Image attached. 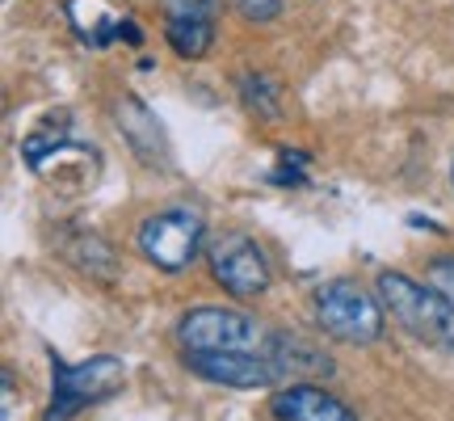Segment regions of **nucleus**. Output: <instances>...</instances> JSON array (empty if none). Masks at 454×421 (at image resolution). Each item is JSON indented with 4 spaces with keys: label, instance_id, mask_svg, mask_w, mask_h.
Masks as SVG:
<instances>
[{
    "label": "nucleus",
    "instance_id": "obj_1",
    "mask_svg": "<svg viewBox=\"0 0 454 421\" xmlns=\"http://www.w3.org/2000/svg\"><path fill=\"white\" fill-rule=\"evenodd\" d=\"M374 291L383 299V308L391 312V321L412 341L434 346V350H454V308L434 287H421L400 270H383L374 278Z\"/></svg>",
    "mask_w": 454,
    "mask_h": 421
},
{
    "label": "nucleus",
    "instance_id": "obj_2",
    "mask_svg": "<svg viewBox=\"0 0 454 421\" xmlns=\"http://www.w3.org/2000/svg\"><path fill=\"white\" fill-rule=\"evenodd\" d=\"M122 384H127V367L114 354L84 358V362L51 358V409L43 421H72L84 405L114 396Z\"/></svg>",
    "mask_w": 454,
    "mask_h": 421
},
{
    "label": "nucleus",
    "instance_id": "obj_3",
    "mask_svg": "<svg viewBox=\"0 0 454 421\" xmlns=\"http://www.w3.org/2000/svg\"><path fill=\"white\" fill-rule=\"evenodd\" d=\"M383 299L354 278H333L316 291V321L345 346H374L383 338Z\"/></svg>",
    "mask_w": 454,
    "mask_h": 421
},
{
    "label": "nucleus",
    "instance_id": "obj_4",
    "mask_svg": "<svg viewBox=\"0 0 454 421\" xmlns=\"http://www.w3.org/2000/svg\"><path fill=\"white\" fill-rule=\"evenodd\" d=\"M202 241H207V224L190 207L156 210V215H147L144 224H139V253L160 274L190 270L198 261V253H202Z\"/></svg>",
    "mask_w": 454,
    "mask_h": 421
},
{
    "label": "nucleus",
    "instance_id": "obj_5",
    "mask_svg": "<svg viewBox=\"0 0 454 421\" xmlns=\"http://www.w3.org/2000/svg\"><path fill=\"white\" fill-rule=\"evenodd\" d=\"M181 350H253V354H270L274 333L236 308H190L177 321Z\"/></svg>",
    "mask_w": 454,
    "mask_h": 421
},
{
    "label": "nucleus",
    "instance_id": "obj_6",
    "mask_svg": "<svg viewBox=\"0 0 454 421\" xmlns=\"http://www.w3.org/2000/svg\"><path fill=\"white\" fill-rule=\"evenodd\" d=\"M207 261H211L215 282H219L227 295H236V299H257V295H265L270 282H274L261 244L253 241V236H244V232L219 236V241L211 244Z\"/></svg>",
    "mask_w": 454,
    "mask_h": 421
},
{
    "label": "nucleus",
    "instance_id": "obj_7",
    "mask_svg": "<svg viewBox=\"0 0 454 421\" xmlns=\"http://www.w3.org/2000/svg\"><path fill=\"white\" fill-rule=\"evenodd\" d=\"M185 367L223 388H270L278 379L274 358L253 350H185Z\"/></svg>",
    "mask_w": 454,
    "mask_h": 421
},
{
    "label": "nucleus",
    "instance_id": "obj_8",
    "mask_svg": "<svg viewBox=\"0 0 454 421\" xmlns=\"http://www.w3.org/2000/svg\"><path fill=\"white\" fill-rule=\"evenodd\" d=\"M215 13H219V0H160L168 47L181 60H202L215 43Z\"/></svg>",
    "mask_w": 454,
    "mask_h": 421
},
{
    "label": "nucleus",
    "instance_id": "obj_9",
    "mask_svg": "<svg viewBox=\"0 0 454 421\" xmlns=\"http://www.w3.org/2000/svg\"><path fill=\"white\" fill-rule=\"evenodd\" d=\"M278 421H357V413L340 396L325 392L320 384H291L270 401Z\"/></svg>",
    "mask_w": 454,
    "mask_h": 421
},
{
    "label": "nucleus",
    "instance_id": "obj_10",
    "mask_svg": "<svg viewBox=\"0 0 454 421\" xmlns=\"http://www.w3.org/2000/svg\"><path fill=\"white\" fill-rule=\"evenodd\" d=\"M118 131L127 135V144L135 147V156H144V164H164L168 147H164V135H160V123L156 114L147 110L144 101H118Z\"/></svg>",
    "mask_w": 454,
    "mask_h": 421
},
{
    "label": "nucleus",
    "instance_id": "obj_11",
    "mask_svg": "<svg viewBox=\"0 0 454 421\" xmlns=\"http://www.w3.org/2000/svg\"><path fill=\"white\" fill-rule=\"evenodd\" d=\"M59 253H64L76 270H84L89 278H114V270H118V258H114V249L106 241H101L98 232H72V236H64L59 241Z\"/></svg>",
    "mask_w": 454,
    "mask_h": 421
},
{
    "label": "nucleus",
    "instance_id": "obj_12",
    "mask_svg": "<svg viewBox=\"0 0 454 421\" xmlns=\"http://www.w3.org/2000/svg\"><path fill=\"white\" fill-rule=\"evenodd\" d=\"M240 98L244 106L253 114H261V118H274L278 114V84L270 81V76H240Z\"/></svg>",
    "mask_w": 454,
    "mask_h": 421
},
{
    "label": "nucleus",
    "instance_id": "obj_13",
    "mask_svg": "<svg viewBox=\"0 0 454 421\" xmlns=\"http://www.w3.org/2000/svg\"><path fill=\"white\" fill-rule=\"evenodd\" d=\"M429 287L454 308V258H434L429 261Z\"/></svg>",
    "mask_w": 454,
    "mask_h": 421
},
{
    "label": "nucleus",
    "instance_id": "obj_14",
    "mask_svg": "<svg viewBox=\"0 0 454 421\" xmlns=\"http://www.w3.org/2000/svg\"><path fill=\"white\" fill-rule=\"evenodd\" d=\"M236 9H240L244 21H274L282 13V0H236Z\"/></svg>",
    "mask_w": 454,
    "mask_h": 421
},
{
    "label": "nucleus",
    "instance_id": "obj_15",
    "mask_svg": "<svg viewBox=\"0 0 454 421\" xmlns=\"http://www.w3.org/2000/svg\"><path fill=\"white\" fill-rule=\"evenodd\" d=\"M450 186H454V164H450Z\"/></svg>",
    "mask_w": 454,
    "mask_h": 421
}]
</instances>
